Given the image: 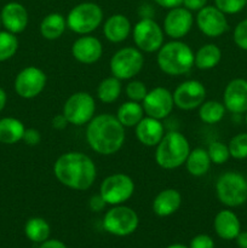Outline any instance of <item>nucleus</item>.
Instances as JSON below:
<instances>
[{"label": "nucleus", "mask_w": 247, "mask_h": 248, "mask_svg": "<svg viewBox=\"0 0 247 248\" xmlns=\"http://www.w3.org/2000/svg\"><path fill=\"white\" fill-rule=\"evenodd\" d=\"M182 196L176 189H165L155 196L153 201V211L159 217H169L179 210Z\"/></svg>", "instance_id": "nucleus-21"}, {"label": "nucleus", "mask_w": 247, "mask_h": 248, "mask_svg": "<svg viewBox=\"0 0 247 248\" xmlns=\"http://www.w3.org/2000/svg\"><path fill=\"white\" fill-rule=\"evenodd\" d=\"M234 41L240 48L247 51V19H244L235 27Z\"/></svg>", "instance_id": "nucleus-37"}, {"label": "nucleus", "mask_w": 247, "mask_h": 248, "mask_svg": "<svg viewBox=\"0 0 247 248\" xmlns=\"http://www.w3.org/2000/svg\"><path fill=\"white\" fill-rule=\"evenodd\" d=\"M207 0H183V6L189 11H199L206 6Z\"/></svg>", "instance_id": "nucleus-41"}, {"label": "nucleus", "mask_w": 247, "mask_h": 248, "mask_svg": "<svg viewBox=\"0 0 247 248\" xmlns=\"http://www.w3.org/2000/svg\"><path fill=\"white\" fill-rule=\"evenodd\" d=\"M94 111L96 103L93 97L87 92H75L65 101L62 114L72 125L82 126L92 120Z\"/></svg>", "instance_id": "nucleus-10"}, {"label": "nucleus", "mask_w": 247, "mask_h": 248, "mask_svg": "<svg viewBox=\"0 0 247 248\" xmlns=\"http://www.w3.org/2000/svg\"><path fill=\"white\" fill-rule=\"evenodd\" d=\"M194 56L190 47L179 40L170 41L160 47L156 62L165 74L177 77L188 73L194 65Z\"/></svg>", "instance_id": "nucleus-3"}, {"label": "nucleus", "mask_w": 247, "mask_h": 248, "mask_svg": "<svg viewBox=\"0 0 247 248\" xmlns=\"http://www.w3.org/2000/svg\"><path fill=\"white\" fill-rule=\"evenodd\" d=\"M247 0H215V6L223 14L234 15L242 11L246 6Z\"/></svg>", "instance_id": "nucleus-36"}, {"label": "nucleus", "mask_w": 247, "mask_h": 248, "mask_svg": "<svg viewBox=\"0 0 247 248\" xmlns=\"http://www.w3.org/2000/svg\"><path fill=\"white\" fill-rule=\"evenodd\" d=\"M246 7H247V4H246Z\"/></svg>", "instance_id": "nucleus-50"}, {"label": "nucleus", "mask_w": 247, "mask_h": 248, "mask_svg": "<svg viewBox=\"0 0 247 248\" xmlns=\"http://www.w3.org/2000/svg\"><path fill=\"white\" fill-rule=\"evenodd\" d=\"M26 127L15 118H4L0 120V143L4 144H15L22 140Z\"/></svg>", "instance_id": "nucleus-26"}, {"label": "nucleus", "mask_w": 247, "mask_h": 248, "mask_svg": "<svg viewBox=\"0 0 247 248\" xmlns=\"http://www.w3.org/2000/svg\"><path fill=\"white\" fill-rule=\"evenodd\" d=\"M166 248H189V247L184 246V245H181V244H174V245H171V246H169Z\"/></svg>", "instance_id": "nucleus-47"}, {"label": "nucleus", "mask_w": 247, "mask_h": 248, "mask_svg": "<svg viewBox=\"0 0 247 248\" xmlns=\"http://www.w3.org/2000/svg\"><path fill=\"white\" fill-rule=\"evenodd\" d=\"M22 140H23L27 145L35 147V145H38L39 143L41 142V135L38 130H35V128H26Z\"/></svg>", "instance_id": "nucleus-39"}, {"label": "nucleus", "mask_w": 247, "mask_h": 248, "mask_svg": "<svg viewBox=\"0 0 247 248\" xmlns=\"http://www.w3.org/2000/svg\"><path fill=\"white\" fill-rule=\"evenodd\" d=\"M103 53V46L97 38L92 35H84L77 39L72 46V55L77 62L84 64L96 63Z\"/></svg>", "instance_id": "nucleus-18"}, {"label": "nucleus", "mask_w": 247, "mask_h": 248, "mask_svg": "<svg viewBox=\"0 0 247 248\" xmlns=\"http://www.w3.org/2000/svg\"><path fill=\"white\" fill-rule=\"evenodd\" d=\"M143 115L144 110L138 102L127 101L119 107L116 119L124 127H136V125L144 118Z\"/></svg>", "instance_id": "nucleus-28"}, {"label": "nucleus", "mask_w": 247, "mask_h": 248, "mask_svg": "<svg viewBox=\"0 0 247 248\" xmlns=\"http://www.w3.org/2000/svg\"><path fill=\"white\" fill-rule=\"evenodd\" d=\"M222 58V51L215 44H206L201 46L194 56V65L202 70L215 68Z\"/></svg>", "instance_id": "nucleus-27"}, {"label": "nucleus", "mask_w": 247, "mask_h": 248, "mask_svg": "<svg viewBox=\"0 0 247 248\" xmlns=\"http://www.w3.org/2000/svg\"><path fill=\"white\" fill-rule=\"evenodd\" d=\"M125 91L130 101L138 102V103L143 102V99L145 98L148 93L147 86H145L144 82L138 81V80H133V81L128 82Z\"/></svg>", "instance_id": "nucleus-35"}, {"label": "nucleus", "mask_w": 247, "mask_h": 248, "mask_svg": "<svg viewBox=\"0 0 247 248\" xmlns=\"http://www.w3.org/2000/svg\"><path fill=\"white\" fill-rule=\"evenodd\" d=\"M89 206L90 210L93 211V212H101V211L104 210V207L107 206V202L104 201V199L102 198L101 194L98 195H93L91 196L89 201Z\"/></svg>", "instance_id": "nucleus-40"}, {"label": "nucleus", "mask_w": 247, "mask_h": 248, "mask_svg": "<svg viewBox=\"0 0 247 248\" xmlns=\"http://www.w3.org/2000/svg\"><path fill=\"white\" fill-rule=\"evenodd\" d=\"M189 153L190 145L185 136L177 131H170L156 145L155 161L164 170L178 169L185 164Z\"/></svg>", "instance_id": "nucleus-4"}, {"label": "nucleus", "mask_w": 247, "mask_h": 248, "mask_svg": "<svg viewBox=\"0 0 247 248\" xmlns=\"http://www.w3.org/2000/svg\"><path fill=\"white\" fill-rule=\"evenodd\" d=\"M159 6L165 7V9H173V7H178L183 4V0H154Z\"/></svg>", "instance_id": "nucleus-43"}, {"label": "nucleus", "mask_w": 247, "mask_h": 248, "mask_svg": "<svg viewBox=\"0 0 247 248\" xmlns=\"http://www.w3.org/2000/svg\"><path fill=\"white\" fill-rule=\"evenodd\" d=\"M121 80L115 77L106 78L97 87V96L103 103H114L120 97Z\"/></svg>", "instance_id": "nucleus-30"}, {"label": "nucleus", "mask_w": 247, "mask_h": 248, "mask_svg": "<svg viewBox=\"0 0 247 248\" xmlns=\"http://www.w3.org/2000/svg\"><path fill=\"white\" fill-rule=\"evenodd\" d=\"M164 135V126L157 119L145 116L136 125V137L145 147L157 145Z\"/></svg>", "instance_id": "nucleus-20"}, {"label": "nucleus", "mask_w": 247, "mask_h": 248, "mask_svg": "<svg viewBox=\"0 0 247 248\" xmlns=\"http://www.w3.org/2000/svg\"><path fill=\"white\" fill-rule=\"evenodd\" d=\"M142 107L147 116L161 120L172 113L174 107L173 94L165 87H155L148 91Z\"/></svg>", "instance_id": "nucleus-14"}, {"label": "nucleus", "mask_w": 247, "mask_h": 248, "mask_svg": "<svg viewBox=\"0 0 247 248\" xmlns=\"http://www.w3.org/2000/svg\"><path fill=\"white\" fill-rule=\"evenodd\" d=\"M18 48V39L14 33L0 31V62L10 60Z\"/></svg>", "instance_id": "nucleus-32"}, {"label": "nucleus", "mask_w": 247, "mask_h": 248, "mask_svg": "<svg viewBox=\"0 0 247 248\" xmlns=\"http://www.w3.org/2000/svg\"><path fill=\"white\" fill-rule=\"evenodd\" d=\"M215 230L223 240H235L241 232V224L237 216L230 210H223L215 218Z\"/></svg>", "instance_id": "nucleus-22"}, {"label": "nucleus", "mask_w": 247, "mask_h": 248, "mask_svg": "<svg viewBox=\"0 0 247 248\" xmlns=\"http://www.w3.org/2000/svg\"><path fill=\"white\" fill-rule=\"evenodd\" d=\"M133 41L144 52L159 51L164 43L162 29L153 18H142L133 27Z\"/></svg>", "instance_id": "nucleus-11"}, {"label": "nucleus", "mask_w": 247, "mask_h": 248, "mask_svg": "<svg viewBox=\"0 0 247 248\" xmlns=\"http://www.w3.org/2000/svg\"><path fill=\"white\" fill-rule=\"evenodd\" d=\"M1 24L7 31L14 34L22 33L28 26V12L19 2H7L1 10Z\"/></svg>", "instance_id": "nucleus-19"}, {"label": "nucleus", "mask_w": 247, "mask_h": 248, "mask_svg": "<svg viewBox=\"0 0 247 248\" xmlns=\"http://www.w3.org/2000/svg\"><path fill=\"white\" fill-rule=\"evenodd\" d=\"M196 24L202 34L208 38H217L228 31V21L225 14H223L216 6L202 7L198 11Z\"/></svg>", "instance_id": "nucleus-15"}, {"label": "nucleus", "mask_w": 247, "mask_h": 248, "mask_svg": "<svg viewBox=\"0 0 247 248\" xmlns=\"http://www.w3.org/2000/svg\"><path fill=\"white\" fill-rule=\"evenodd\" d=\"M131 33V22L125 15L116 14L109 17L103 27V34L110 43L118 44L126 40Z\"/></svg>", "instance_id": "nucleus-23"}, {"label": "nucleus", "mask_w": 247, "mask_h": 248, "mask_svg": "<svg viewBox=\"0 0 247 248\" xmlns=\"http://www.w3.org/2000/svg\"><path fill=\"white\" fill-rule=\"evenodd\" d=\"M24 232L31 241L36 242V244H43L44 241L48 240L51 229L48 223L44 218L33 217L27 220Z\"/></svg>", "instance_id": "nucleus-29"}, {"label": "nucleus", "mask_w": 247, "mask_h": 248, "mask_svg": "<svg viewBox=\"0 0 247 248\" xmlns=\"http://www.w3.org/2000/svg\"><path fill=\"white\" fill-rule=\"evenodd\" d=\"M194 18L191 11L185 7H173L164 19V31L170 38L178 40L185 36L193 27Z\"/></svg>", "instance_id": "nucleus-16"}, {"label": "nucleus", "mask_w": 247, "mask_h": 248, "mask_svg": "<svg viewBox=\"0 0 247 248\" xmlns=\"http://www.w3.org/2000/svg\"><path fill=\"white\" fill-rule=\"evenodd\" d=\"M173 102L182 110H193L205 102L206 89L198 80H186L177 86L173 93Z\"/></svg>", "instance_id": "nucleus-13"}, {"label": "nucleus", "mask_w": 247, "mask_h": 248, "mask_svg": "<svg viewBox=\"0 0 247 248\" xmlns=\"http://www.w3.org/2000/svg\"><path fill=\"white\" fill-rule=\"evenodd\" d=\"M5 104H6V93H5L4 90L0 87V111L4 109Z\"/></svg>", "instance_id": "nucleus-46"}, {"label": "nucleus", "mask_w": 247, "mask_h": 248, "mask_svg": "<svg viewBox=\"0 0 247 248\" xmlns=\"http://www.w3.org/2000/svg\"><path fill=\"white\" fill-rule=\"evenodd\" d=\"M46 81L47 78L40 68L27 67L17 74L15 80V91L22 98H35L44 91Z\"/></svg>", "instance_id": "nucleus-12"}, {"label": "nucleus", "mask_w": 247, "mask_h": 248, "mask_svg": "<svg viewBox=\"0 0 247 248\" xmlns=\"http://www.w3.org/2000/svg\"><path fill=\"white\" fill-rule=\"evenodd\" d=\"M51 124H52V127L55 130H64L69 123H68V120L65 119V116L63 114H58V115H56L52 119V123Z\"/></svg>", "instance_id": "nucleus-42"}, {"label": "nucleus", "mask_w": 247, "mask_h": 248, "mask_svg": "<svg viewBox=\"0 0 247 248\" xmlns=\"http://www.w3.org/2000/svg\"><path fill=\"white\" fill-rule=\"evenodd\" d=\"M216 194L223 205L239 207L247 201V179L237 172H225L216 183Z\"/></svg>", "instance_id": "nucleus-5"}, {"label": "nucleus", "mask_w": 247, "mask_h": 248, "mask_svg": "<svg viewBox=\"0 0 247 248\" xmlns=\"http://www.w3.org/2000/svg\"><path fill=\"white\" fill-rule=\"evenodd\" d=\"M53 173L61 184L73 190H87L96 181V165L90 156L80 152L61 155L53 165Z\"/></svg>", "instance_id": "nucleus-1"}, {"label": "nucleus", "mask_w": 247, "mask_h": 248, "mask_svg": "<svg viewBox=\"0 0 247 248\" xmlns=\"http://www.w3.org/2000/svg\"><path fill=\"white\" fill-rule=\"evenodd\" d=\"M223 104L232 114L247 113V80H232L224 90Z\"/></svg>", "instance_id": "nucleus-17"}, {"label": "nucleus", "mask_w": 247, "mask_h": 248, "mask_svg": "<svg viewBox=\"0 0 247 248\" xmlns=\"http://www.w3.org/2000/svg\"><path fill=\"white\" fill-rule=\"evenodd\" d=\"M186 171L194 177L205 176L211 167V159L207 150L203 148H196L190 150L185 161Z\"/></svg>", "instance_id": "nucleus-25"}, {"label": "nucleus", "mask_w": 247, "mask_h": 248, "mask_svg": "<svg viewBox=\"0 0 247 248\" xmlns=\"http://www.w3.org/2000/svg\"><path fill=\"white\" fill-rule=\"evenodd\" d=\"M40 248H67V246L60 240H46L41 244Z\"/></svg>", "instance_id": "nucleus-44"}, {"label": "nucleus", "mask_w": 247, "mask_h": 248, "mask_svg": "<svg viewBox=\"0 0 247 248\" xmlns=\"http://www.w3.org/2000/svg\"><path fill=\"white\" fill-rule=\"evenodd\" d=\"M86 140L97 154L113 155L125 142V127L111 114H99L87 124Z\"/></svg>", "instance_id": "nucleus-2"}, {"label": "nucleus", "mask_w": 247, "mask_h": 248, "mask_svg": "<svg viewBox=\"0 0 247 248\" xmlns=\"http://www.w3.org/2000/svg\"><path fill=\"white\" fill-rule=\"evenodd\" d=\"M225 106L218 101L203 102L199 107V116L205 124H217L224 118Z\"/></svg>", "instance_id": "nucleus-31"}, {"label": "nucleus", "mask_w": 247, "mask_h": 248, "mask_svg": "<svg viewBox=\"0 0 247 248\" xmlns=\"http://www.w3.org/2000/svg\"><path fill=\"white\" fill-rule=\"evenodd\" d=\"M236 244L240 248H247V232H240L236 236Z\"/></svg>", "instance_id": "nucleus-45"}, {"label": "nucleus", "mask_w": 247, "mask_h": 248, "mask_svg": "<svg viewBox=\"0 0 247 248\" xmlns=\"http://www.w3.org/2000/svg\"><path fill=\"white\" fill-rule=\"evenodd\" d=\"M230 156L242 160L247 157V133H239L230 140L229 145Z\"/></svg>", "instance_id": "nucleus-33"}, {"label": "nucleus", "mask_w": 247, "mask_h": 248, "mask_svg": "<svg viewBox=\"0 0 247 248\" xmlns=\"http://www.w3.org/2000/svg\"><path fill=\"white\" fill-rule=\"evenodd\" d=\"M67 28V19L58 12L48 14L40 23V33L46 40H56L61 38Z\"/></svg>", "instance_id": "nucleus-24"}, {"label": "nucleus", "mask_w": 247, "mask_h": 248, "mask_svg": "<svg viewBox=\"0 0 247 248\" xmlns=\"http://www.w3.org/2000/svg\"><path fill=\"white\" fill-rule=\"evenodd\" d=\"M208 155H210L211 162L216 165H223L228 161L230 156L229 148L224 143L220 142H212L208 145L207 149Z\"/></svg>", "instance_id": "nucleus-34"}, {"label": "nucleus", "mask_w": 247, "mask_h": 248, "mask_svg": "<svg viewBox=\"0 0 247 248\" xmlns=\"http://www.w3.org/2000/svg\"><path fill=\"white\" fill-rule=\"evenodd\" d=\"M246 125H247V114H246Z\"/></svg>", "instance_id": "nucleus-49"}, {"label": "nucleus", "mask_w": 247, "mask_h": 248, "mask_svg": "<svg viewBox=\"0 0 247 248\" xmlns=\"http://www.w3.org/2000/svg\"><path fill=\"white\" fill-rule=\"evenodd\" d=\"M138 216L127 206L116 205L104 216L103 227L106 232L115 236H127L136 232L138 227Z\"/></svg>", "instance_id": "nucleus-8"}, {"label": "nucleus", "mask_w": 247, "mask_h": 248, "mask_svg": "<svg viewBox=\"0 0 247 248\" xmlns=\"http://www.w3.org/2000/svg\"><path fill=\"white\" fill-rule=\"evenodd\" d=\"M144 64L140 50L135 47H124L114 53L110 60V72L113 77L120 80H130L142 70Z\"/></svg>", "instance_id": "nucleus-9"}, {"label": "nucleus", "mask_w": 247, "mask_h": 248, "mask_svg": "<svg viewBox=\"0 0 247 248\" xmlns=\"http://www.w3.org/2000/svg\"><path fill=\"white\" fill-rule=\"evenodd\" d=\"M0 26H1V16H0Z\"/></svg>", "instance_id": "nucleus-48"}, {"label": "nucleus", "mask_w": 247, "mask_h": 248, "mask_svg": "<svg viewBox=\"0 0 247 248\" xmlns=\"http://www.w3.org/2000/svg\"><path fill=\"white\" fill-rule=\"evenodd\" d=\"M135 193V183L127 174L115 173L108 176L99 186V194L107 205H123Z\"/></svg>", "instance_id": "nucleus-7"}, {"label": "nucleus", "mask_w": 247, "mask_h": 248, "mask_svg": "<svg viewBox=\"0 0 247 248\" xmlns=\"http://www.w3.org/2000/svg\"><path fill=\"white\" fill-rule=\"evenodd\" d=\"M67 27L72 31L87 35L96 31L103 21V11L94 2H81L69 11L67 16Z\"/></svg>", "instance_id": "nucleus-6"}, {"label": "nucleus", "mask_w": 247, "mask_h": 248, "mask_svg": "<svg viewBox=\"0 0 247 248\" xmlns=\"http://www.w3.org/2000/svg\"><path fill=\"white\" fill-rule=\"evenodd\" d=\"M189 248H215V242L208 235L200 234L191 239Z\"/></svg>", "instance_id": "nucleus-38"}]
</instances>
